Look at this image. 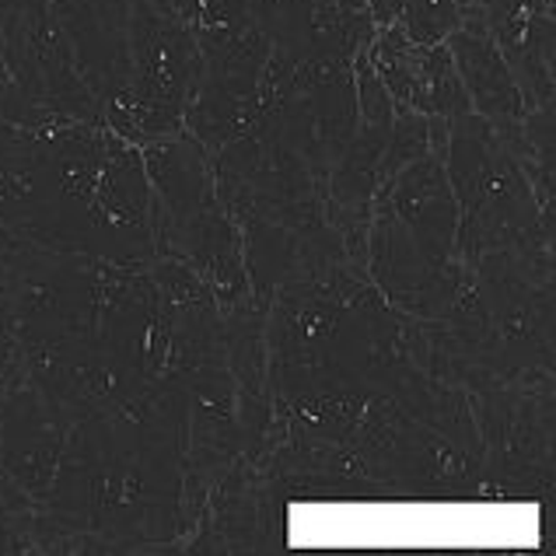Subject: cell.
Returning a JSON list of instances; mask_svg holds the SVG:
<instances>
[{
  "mask_svg": "<svg viewBox=\"0 0 556 556\" xmlns=\"http://www.w3.org/2000/svg\"><path fill=\"white\" fill-rule=\"evenodd\" d=\"M452 46L458 53V63H463L466 81L480 94V102L515 105V88H511V77H507L504 56L483 31H455Z\"/></svg>",
  "mask_w": 556,
  "mask_h": 556,
  "instance_id": "6da1fadb",
  "label": "cell"
},
{
  "mask_svg": "<svg viewBox=\"0 0 556 556\" xmlns=\"http://www.w3.org/2000/svg\"><path fill=\"white\" fill-rule=\"evenodd\" d=\"M381 25H403L409 42H438L458 28V11L452 0H375Z\"/></svg>",
  "mask_w": 556,
  "mask_h": 556,
  "instance_id": "7a4b0ae2",
  "label": "cell"
}]
</instances>
